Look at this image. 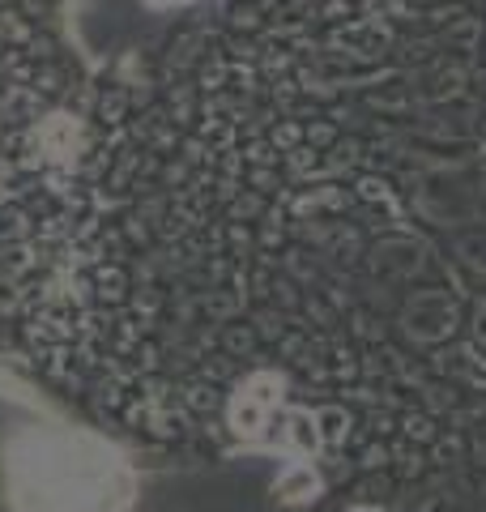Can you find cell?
Wrapping results in <instances>:
<instances>
[{"label":"cell","mask_w":486,"mask_h":512,"mask_svg":"<svg viewBox=\"0 0 486 512\" xmlns=\"http://www.w3.org/2000/svg\"><path fill=\"white\" fill-rule=\"evenodd\" d=\"M162 5H175V0H162Z\"/></svg>","instance_id":"obj_1"}]
</instances>
